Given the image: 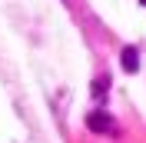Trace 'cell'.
Instances as JSON below:
<instances>
[{"instance_id":"obj_4","label":"cell","mask_w":146,"mask_h":143,"mask_svg":"<svg viewBox=\"0 0 146 143\" xmlns=\"http://www.w3.org/2000/svg\"><path fill=\"white\" fill-rule=\"evenodd\" d=\"M139 3H146V0H139Z\"/></svg>"},{"instance_id":"obj_1","label":"cell","mask_w":146,"mask_h":143,"mask_svg":"<svg viewBox=\"0 0 146 143\" xmlns=\"http://www.w3.org/2000/svg\"><path fill=\"white\" fill-rule=\"evenodd\" d=\"M86 123H90V130H96V133H113V130H116V120L110 113H103V110H93V113L86 116Z\"/></svg>"},{"instance_id":"obj_2","label":"cell","mask_w":146,"mask_h":143,"mask_svg":"<svg viewBox=\"0 0 146 143\" xmlns=\"http://www.w3.org/2000/svg\"><path fill=\"white\" fill-rule=\"evenodd\" d=\"M119 63H123V70H126V73H136V70H139V53H136V47H123Z\"/></svg>"},{"instance_id":"obj_3","label":"cell","mask_w":146,"mask_h":143,"mask_svg":"<svg viewBox=\"0 0 146 143\" xmlns=\"http://www.w3.org/2000/svg\"><path fill=\"white\" fill-rule=\"evenodd\" d=\"M103 90H106V80H96V83H93V93H96V97H103Z\"/></svg>"}]
</instances>
